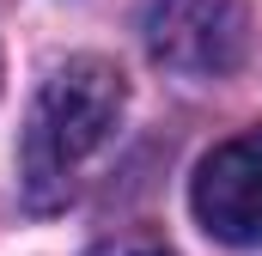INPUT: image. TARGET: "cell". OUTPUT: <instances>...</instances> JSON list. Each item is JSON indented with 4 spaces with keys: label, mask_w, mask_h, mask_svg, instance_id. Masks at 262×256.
<instances>
[{
    "label": "cell",
    "mask_w": 262,
    "mask_h": 256,
    "mask_svg": "<svg viewBox=\"0 0 262 256\" xmlns=\"http://www.w3.org/2000/svg\"><path fill=\"white\" fill-rule=\"evenodd\" d=\"M128 110V79L116 73V61L104 55H73L61 61L43 92L31 98L25 116V140H18V195L25 207L49 214L61 207L79 171L110 146V134Z\"/></svg>",
    "instance_id": "1"
},
{
    "label": "cell",
    "mask_w": 262,
    "mask_h": 256,
    "mask_svg": "<svg viewBox=\"0 0 262 256\" xmlns=\"http://www.w3.org/2000/svg\"><path fill=\"white\" fill-rule=\"evenodd\" d=\"M146 55L183 79H220L250 49L244 0H146L140 12Z\"/></svg>",
    "instance_id": "2"
},
{
    "label": "cell",
    "mask_w": 262,
    "mask_h": 256,
    "mask_svg": "<svg viewBox=\"0 0 262 256\" xmlns=\"http://www.w3.org/2000/svg\"><path fill=\"white\" fill-rule=\"evenodd\" d=\"M92 256H171V244L159 232H116V238H104Z\"/></svg>",
    "instance_id": "4"
},
{
    "label": "cell",
    "mask_w": 262,
    "mask_h": 256,
    "mask_svg": "<svg viewBox=\"0 0 262 256\" xmlns=\"http://www.w3.org/2000/svg\"><path fill=\"white\" fill-rule=\"evenodd\" d=\"M189 207H195L207 238L238 244V250L262 244V128H244L232 140H220L195 165Z\"/></svg>",
    "instance_id": "3"
}]
</instances>
